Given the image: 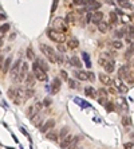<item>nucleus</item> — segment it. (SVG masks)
Instances as JSON below:
<instances>
[{
    "instance_id": "53",
    "label": "nucleus",
    "mask_w": 134,
    "mask_h": 149,
    "mask_svg": "<svg viewBox=\"0 0 134 149\" xmlns=\"http://www.w3.org/2000/svg\"><path fill=\"white\" fill-rule=\"evenodd\" d=\"M109 91H110V93H117V90H115V89H113V87H110Z\"/></svg>"
},
{
    "instance_id": "56",
    "label": "nucleus",
    "mask_w": 134,
    "mask_h": 149,
    "mask_svg": "<svg viewBox=\"0 0 134 149\" xmlns=\"http://www.w3.org/2000/svg\"><path fill=\"white\" fill-rule=\"evenodd\" d=\"M122 2H129V0H122Z\"/></svg>"
},
{
    "instance_id": "3",
    "label": "nucleus",
    "mask_w": 134,
    "mask_h": 149,
    "mask_svg": "<svg viewBox=\"0 0 134 149\" xmlns=\"http://www.w3.org/2000/svg\"><path fill=\"white\" fill-rule=\"evenodd\" d=\"M32 71H34L35 78H36L38 81H40V82L47 81V75H46V71L38 64L36 59H35V62H34V64H32Z\"/></svg>"
},
{
    "instance_id": "57",
    "label": "nucleus",
    "mask_w": 134,
    "mask_h": 149,
    "mask_svg": "<svg viewBox=\"0 0 134 149\" xmlns=\"http://www.w3.org/2000/svg\"><path fill=\"white\" fill-rule=\"evenodd\" d=\"M133 149H134V148H133Z\"/></svg>"
},
{
    "instance_id": "17",
    "label": "nucleus",
    "mask_w": 134,
    "mask_h": 149,
    "mask_svg": "<svg viewBox=\"0 0 134 149\" xmlns=\"http://www.w3.org/2000/svg\"><path fill=\"white\" fill-rule=\"evenodd\" d=\"M105 71H106L107 74H110V73H113L114 71V69H115V66H114V61H109L106 64H105Z\"/></svg>"
},
{
    "instance_id": "5",
    "label": "nucleus",
    "mask_w": 134,
    "mask_h": 149,
    "mask_svg": "<svg viewBox=\"0 0 134 149\" xmlns=\"http://www.w3.org/2000/svg\"><path fill=\"white\" fill-rule=\"evenodd\" d=\"M28 74V64L27 62H22V66H20V71H19V75H17V81H24L26 77Z\"/></svg>"
},
{
    "instance_id": "26",
    "label": "nucleus",
    "mask_w": 134,
    "mask_h": 149,
    "mask_svg": "<svg viewBox=\"0 0 134 149\" xmlns=\"http://www.w3.org/2000/svg\"><path fill=\"white\" fill-rule=\"evenodd\" d=\"M36 113H38V110L35 109V105H32V106H30V108H28L27 114H28V117H30V118H32L35 114H36Z\"/></svg>"
},
{
    "instance_id": "33",
    "label": "nucleus",
    "mask_w": 134,
    "mask_h": 149,
    "mask_svg": "<svg viewBox=\"0 0 134 149\" xmlns=\"http://www.w3.org/2000/svg\"><path fill=\"white\" fill-rule=\"evenodd\" d=\"M115 35H117L118 38H123L126 35V28H122V30H118L117 32H115Z\"/></svg>"
},
{
    "instance_id": "47",
    "label": "nucleus",
    "mask_w": 134,
    "mask_h": 149,
    "mask_svg": "<svg viewBox=\"0 0 134 149\" xmlns=\"http://www.w3.org/2000/svg\"><path fill=\"white\" fill-rule=\"evenodd\" d=\"M123 148L125 149H133L134 148V144H133V142H127V144L123 145Z\"/></svg>"
},
{
    "instance_id": "40",
    "label": "nucleus",
    "mask_w": 134,
    "mask_h": 149,
    "mask_svg": "<svg viewBox=\"0 0 134 149\" xmlns=\"http://www.w3.org/2000/svg\"><path fill=\"white\" fill-rule=\"evenodd\" d=\"M58 2H59V0H54V2H52V7H51V14H54L55 11H56V8H58Z\"/></svg>"
},
{
    "instance_id": "36",
    "label": "nucleus",
    "mask_w": 134,
    "mask_h": 149,
    "mask_svg": "<svg viewBox=\"0 0 134 149\" xmlns=\"http://www.w3.org/2000/svg\"><path fill=\"white\" fill-rule=\"evenodd\" d=\"M68 134V128H63L62 130H60V134H59V138L62 140L63 138V137H66Z\"/></svg>"
},
{
    "instance_id": "37",
    "label": "nucleus",
    "mask_w": 134,
    "mask_h": 149,
    "mask_svg": "<svg viewBox=\"0 0 134 149\" xmlns=\"http://www.w3.org/2000/svg\"><path fill=\"white\" fill-rule=\"evenodd\" d=\"M8 30H9V24H8V23H5V24H3L2 27H0V32H2V34H5V32L8 31Z\"/></svg>"
},
{
    "instance_id": "32",
    "label": "nucleus",
    "mask_w": 134,
    "mask_h": 149,
    "mask_svg": "<svg viewBox=\"0 0 134 149\" xmlns=\"http://www.w3.org/2000/svg\"><path fill=\"white\" fill-rule=\"evenodd\" d=\"M40 118H42V117H40V116H34L32 117V122H34V125H35V126H38V125H40Z\"/></svg>"
},
{
    "instance_id": "14",
    "label": "nucleus",
    "mask_w": 134,
    "mask_h": 149,
    "mask_svg": "<svg viewBox=\"0 0 134 149\" xmlns=\"http://www.w3.org/2000/svg\"><path fill=\"white\" fill-rule=\"evenodd\" d=\"M74 75H75V78L77 79H80V81H86V79H89V75H87V73H85V71L82 70H77V71H74Z\"/></svg>"
},
{
    "instance_id": "39",
    "label": "nucleus",
    "mask_w": 134,
    "mask_h": 149,
    "mask_svg": "<svg viewBox=\"0 0 134 149\" xmlns=\"http://www.w3.org/2000/svg\"><path fill=\"white\" fill-rule=\"evenodd\" d=\"M105 106H106V110L110 113V111H114V105L111 102H106L105 104Z\"/></svg>"
},
{
    "instance_id": "22",
    "label": "nucleus",
    "mask_w": 134,
    "mask_h": 149,
    "mask_svg": "<svg viewBox=\"0 0 134 149\" xmlns=\"http://www.w3.org/2000/svg\"><path fill=\"white\" fill-rule=\"evenodd\" d=\"M16 95H17V98H23V99H26V90L23 87H17L16 89Z\"/></svg>"
},
{
    "instance_id": "23",
    "label": "nucleus",
    "mask_w": 134,
    "mask_h": 149,
    "mask_svg": "<svg viewBox=\"0 0 134 149\" xmlns=\"http://www.w3.org/2000/svg\"><path fill=\"white\" fill-rule=\"evenodd\" d=\"M101 8V3L99 2H92V3H89V10L90 11H95V10H99Z\"/></svg>"
},
{
    "instance_id": "4",
    "label": "nucleus",
    "mask_w": 134,
    "mask_h": 149,
    "mask_svg": "<svg viewBox=\"0 0 134 149\" xmlns=\"http://www.w3.org/2000/svg\"><path fill=\"white\" fill-rule=\"evenodd\" d=\"M20 66H22V61L20 59H17V61L12 64V67H11L9 73H11V78L14 81L16 79L17 81V75H19V71H20Z\"/></svg>"
},
{
    "instance_id": "18",
    "label": "nucleus",
    "mask_w": 134,
    "mask_h": 149,
    "mask_svg": "<svg viewBox=\"0 0 134 149\" xmlns=\"http://www.w3.org/2000/svg\"><path fill=\"white\" fill-rule=\"evenodd\" d=\"M97 26H98V30H99L102 34H106L109 31V24H107L106 22H103V20L99 23V24H97Z\"/></svg>"
},
{
    "instance_id": "1",
    "label": "nucleus",
    "mask_w": 134,
    "mask_h": 149,
    "mask_svg": "<svg viewBox=\"0 0 134 149\" xmlns=\"http://www.w3.org/2000/svg\"><path fill=\"white\" fill-rule=\"evenodd\" d=\"M40 50H42L43 54L50 59L51 63H56V62H58V54L55 52V50L52 49V47H50V46H47V44L42 43V44H40Z\"/></svg>"
},
{
    "instance_id": "29",
    "label": "nucleus",
    "mask_w": 134,
    "mask_h": 149,
    "mask_svg": "<svg viewBox=\"0 0 134 149\" xmlns=\"http://www.w3.org/2000/svg\"><path fill=\"white\" fill-rule=\"evenodd\" d=\"M27 58L31 59V61H35V55H34V51H32L31 47H28V49H27Z\"/></svg>"
},
{
    "instance_id": "50",
    "label": "nucleus",
    "mask_w": 134,
    "mask_h": 149,
    "mask_svg": "<svg viewBox=\"0 0 134 149\" xmlns=\"http://www.w3.org/2000/svg\"><path fill=\"white\" fill-rule=\"evenodd\" d=\"M131 52H134V43H130V49H129V51H127V57H129Z\"/></svg>"
},
{
    "instance_id": "44",
    "label": "nucleus",
    "mask_w": 134,
    "mask_h": 149,
    "mask_svg": "<svg viewBox=\"0 0 134 149\" xmlns=\"http://www.w3.org/2000/svg\"><path fill=\"white\" fill-rule=\"evenodd\" d=\"M126 79L129 81L130 83H133V82H134V73H129V75L126 77Z\"/></svg>"
},
{
    "instance_id": "34",
    "label": "nucleus",
    "mask_w": 134,
    "mask_h": 149,
    "mask_svg": "<svg viewBox=\"0 0 134 149\" xmlns=\"http://www.w3.org/2000/svg\"><path fill=\"white\" fill-rule=\"evenodd\" d=\"M118 3L121 7H123V8H131V4L129 2H122V0H118Z\"/></svg>"
},
{
    "instance_id": "2",
    "label": "nucleus",
    "mask_w": 134,
    "mask_h": 149,
    "mask_svg": "<svg viewBox=\"0 0 134 149\" xmlns=\"http://www.w3.org/2000/svg\"><path fill=\"white\" fill-rule=\"evenodd\" d=\"M47 36H48L51 40L56 42V43H63V42L66 40V35H65V32L58 31V30H55V28L48 30V31H47Z\"/></svg>"
},
{
    "instance_id": "6",
    "label": "nucleus",
    "mask_w": 134,
    "mask_h": 149,
    "mask_svg": "<svg viewBox=\"0 0 134 149\" xmlns=\"http://www.w3.org/2000/svg\"><path fill=\"white\" fill-rule=\"evenodd\" d=\"M54 28L58 30V31H66V27H65V22H63V19H60V17H56L55 22H54Z\"/></svg>"
},
{
    "instance_id": "52",
    "label": "nucleus",
    "mask_w": 134,
    "mask_h": 149,
    "mask_svg": "<svg viewBox=\"0 0 134 149\" xmlns=\"http://www.w3.org/2000/svg\"><path fill=\"white\" fill-rule=\"evenodd\" d=\"M3 62H4V58H3L2 55H0V67L3 66Z\"/></svg>"
},
{
    "instance_id": "12",
    "label": "nucleus",
    "mask_w": 134,
    "mask_h": 149,
    "mask_svg": "<svg viewBox=\"0 0 134 149\" xmlns=\"http://www.w3.org/2000/svg\"><path fill=\"white\" fill-rule=\"evenodd\" d=\"M54 126H55V120L50 118V120H48V121H47V122H46V124L43 125V126H42V129H40V130H42L43 133H46V132H48V129H52Z\"/></svg>"
},
{
    "instance_id": "13",
    "label": "nucleus",
    "mask_w": 134,
    "mask_h": 149,
    "mask_svg": "<svg viewBox=\"0 0 134 149\" xmlns=\"http://www.w3.org/2000/svg\"><path fill=\"white\" fill-rule=\"evenodd\" d=\"M129 73H130V71H129V67H127V66H122V67L118 70V78H119V79H123V78H126V77L129 75Z\"/></svg>"
},
{
    "instance_id": "38",
    "label": "nucleus",
    "mask_w": 134,
    "mask_h": 149,
    "mask_svg": "<svg viewBox=\"0 0 134 149\" xmlns=\"http://www.w3.org/2000/svg\"><path fill=\"white\" fill-rule=\"evenodd\" d=\"M68 87H71V89H78V83L75 82L74 79H68Z\"/></svg>"
},
{
    "instance_id": "28",
    "label": "nucleus",
    "mask_w": 134,
    "mask_h": 149,
    "mask_svg": "<svg viewBox=\"0 0 134 149\" xmlns=\"http://www.w3.org/2000/svg\"><path fill=\"white\" fill-rule=\"evenodd\" d=\"M34 94H35L34 89H26V99L32 98V97H34Z\"/></svg>"
},
{
    "instance_id": "11",
    "label": "nucleus",
    "mask_w": 134,
    "mask_h": 149,
    "mask_svg": "<svg viewBox=\"0 0 134 149\" xmlns=\"http://www.w3.org/2000/svg\"><path fill=\"white\" fill-rule=\"evenodd\" d=\"M103 19V12L102 11H97V12L92 14V23L94 24H99Z\"/></svg>"
},
{
    "instance_id": "45",
    "label": "nucleus",
    "mask_w": 134,
    "mask_h": 149,
    "mask_svg": "<svg viewBox=\"0 0 134 149\" xmlns=\"http://www.w3.org/2000/svg\"><path fill=\"white\" fill-rule=\"evenodd\" d=\"M60 77H62V79H66V81H68V77H67V73L65 70H62L60 71Z\"/></svg>"
},
{
    "instance_id": "24",
    "label": "nucleus",
    "mask_w": 134,
    "mask_h": 149,
    "mask_svg": "<svg viewBox=\"0 0 134 149\" xmlns=\"http://www.w3.org/2000/svg\"><path fill=\"white\" fill-rule=\"evenodd\" d=\"M110 57V54H109V52H106V54H105V55H102V57H99V64H101V66H105V64H106L109 61H107V58Z\"/></svg>"
},
{
    "instance_id": "42",
    "label": "nucleus",
    "mask_w": 134,
    "mask_h": 149,
    "mask_svg": "<svg viewBox=\"0 0 134 149\" xmlns=\"http://www.w3.org/2000/svg\"><path fill=\"white\" fill-rule=\"evenodd\" d=\"M126 32L129 34V36H134V27H133V26L127 27V28H126Z\"/></svg>"
},
{
    "instance_id": "9",
    "label": "nucleus",
    "mask_w": 134,
    "mask_h": 149,
    "mask_svg": "<svg viewBox=\"0 0 134 149\" xmlns=\"http://www.w3.org/2000/svg\"><path fill=\"white\" fill-rule=\"evenodd\" d=\"M99 81L103 83V85H106V86H109V85H111L113 83V79L110 78V75H107V73H101L99 74Z\"/></svg>"
},
{
    "instance_id": "19",
    "label": "nucleus",
    "mask_w": 134,
    "mask_h": 149,
    "mask_svg": "<svg viewBox=\"0 0 134 149\" xmlns=\"http://www.w3.org/2000/svg\"><path fill=\"white\" fill-rule=\"evenodd\" d=\"M85 93H86L87 97H91V98H95V97H97V91H95L91 86H87V87L85 89Z\"/></svg>"
},
{
    "instance_id": "16",
    "label": "nucleus",
    "mask_w": 134,
    "mask_h": 149,
    "mask_svg": "<svg viewBox=\"0 0 134 149\" xmlns=\"http://www.w3.org/2000/svg\"><path fill=\"white\" fill-rule=\"evenodd\" d=\"M78 46H79V40L77 38H71L67 42V47H68V49H71V50L73 49H77Z\"/></svg>"
},
{
    "instance_id": "31",
    "label": "nucleus",
    "mask_w": 134,
    "mask_h": 149,
    "mask_svg": "<svg viewBox=\"0 0 134 149\" xmlns=\"http://www.w3.org/2000/svg\"><path fill=\"white\" fill-rule=\"evenodd\" d=\"M82 58H83V61L86 62V66H87V67H91V62H90L89 55H87L86 52H83V54H82Z\"/></svg>"
},
{
    "instance_id": "54",
    "label": "nucleus",
    "mask_w": 134,
    "mask_h": 149,
    "mask_svg": "<svg viewBox=\"0 0 134 149\" xmlns=\"http://www.w3.org/2000/svg\"><path fill=\"white\" fill-rule=\"evenodd\" d=\"M5 19V15H3V14H0V20H4Z\"/></svg>"
},
{
    "instance_id": "25",
    "label": "nucleus",
    "mask_w": 134,
    "mask_h": 149,
    "mask_svg": "<svg viewBox=\"0 0 134 149\" xmlns=\"http://www.w3.org/2000/svg\"><path fill=\"white\" fill-rule=\"evenodd\" d=\"M36 62H38V64H39V66L42 67V69H43V70L46 71V73H47V70H48V64L46 63V62L43 61V59H39V58L36 59Z\"/></svg>"
},
{
    "instance_id": "48",
    "label": "nucleus",
    "mask_w": 134,
    "mask_h": 149,
    "mask_svg": "<svg viewBox=\"0 0 134 149\" xmlns=\"http://www.w3.org/2000/svg\"><path fill=\"white\" fill-rule=\"evenodd\" d=\"M42 108H43V105L40 104V102H36V104H35V109H36L38 111H40V110H42Z\"/></svg>"
},
{
    "instance_id": "27",
    "label": "nucleus",
    "mask_w": 134,
    "mask_h": 149,
    "mask_svg": "<svg viewBox=\"0 0 134 149\" xmlns=\"http://www.w3.org/2000/svg\"><path fill=\"white\" fill-rule=\"evenodd\" d=\"M111 46L114 47V49H117V50H119V49H122L123 47V43H122L121 40H114L113 43H111Z\"/></svg>"
},
{
    "instance_id": "41",
    "label": "nucleus",
    "mask_w": 134,
    "mask_h": 149,
    "mask_svg": "<svg viewBox=\"0 0 134 149\" xmlns=\"http://www.w3.org/2000/svg\"><path fill=\"white\" fill-rule=\"evenodd\" d=\"M118 90L122 91V93H126L127 91V87L123 85V83H118Z\"/></svg>"
},
{
    "instance_id": "7",
    "label": "nucleus",
    "mask_w": 134,
    "mask_h": 149,
    "mask_svg": "<svg viewBox=\"0 0 134 149\" xmlns=\"http://www.w3.org/2000/svg\"><path fill=\"white\" fill-rule=\"evenodd\" d=\"M35 75H34V73L32 74H27V77H26V79H24V82H26V86H27V89H32L34 87V85H35Z\"/></svg>"
},
{
    "instance_id": "43",
    "label": "nucleus",
    "mask_w": 134,
    "mask_h": 149,
    "mask_svg": "<svg viewBox=\"0 0 134 149\" xmlns=\"http://www.w3.org/2000/svg\"><path fill=\"white\" fill-rule=\"evenodd\" d=\"M91 20H92V14H91V11H89L86 14V23H90Z\"/></svg>"
},
{
    "instance_id": "8",
    "label": "nucleus",
    "mask_w": 134,
    "mask_h": 149,
    "mask_svg": "<svg viewBox=\"0 0 134 149\" xmlns=\"http://www.w3.org/2000/svg\"><path fill=\"white\" fill-rule=\"evenodd\" d=\"M11 63H12V57H7V58H5V61L3 62V66H2L3 74H5V73H8V71H9Z\"/></svg>"
},
{
    "instance_id": "51",
    "label": "nucleus",
    "mask_w": 134,
    "mask_h": 149,
    "mask_svg": "<svg viewBox=\"0 0 134 149\" xmlns=\"http://www.w3.org/2000/svg\"><path fill=\"white\" fill-rule=\"evenodd\" d=\"M50 104H51V99H50V98H46V99H44V106H48Z\"/></svg>"
},
{
    "instance_id": "30",
    "label": "nucleus",
    "mask_w": 134,
    "mask_h": 149,
    "mask_svg": "<svg viewBox=\"0 0 134 149\" xmlns=\"http://www.w3.org/2000/svg\"><path fill=\"white\" fill-rule=\"evenodd\" d=\"M122 125H123V126H129V125H131V118L130 117H123L122 118Z\"/></svg>"
},
{
    "instance_id": "20",
    "label": "nucleus",
    "mask_w": 134,
    "mask_h": 149,
    "mask_svg": "<svg viewBox=\"0 0 134 149\" xmlns=\"http://www.w3.org/2000/svg\"><path fill=\"white\" fill-rule=\"evenodd\" d=\"M47 138L48 140H51V141H58V138H59V137H58V133L55 132V130H50V132H47Z\"/></svg>"
},
{
    "instance_id": "15",
    "label": "nucleus",
    "mask_w": 134,
    "mask_h": 149,
    "mask_svg": "<svg viewBox=\"0 0 134 149\" xmlns=\"http://www.w3.org/2000/svg\"><path fill=\"white\" fill-rule=\"evenodd\" d=\"M71 141H73V137H71V134H67L66 137H63L62 138V148H67V146H70L71 145Z\"/></svg>"
},
{
    "instance_id": "55",
    "label": "nucleus",
    "mask_w": 134,
    "mask_h": 149,
    "mask_svg": "<svg viewBox=\"0 0 134 149\" xmlns=\"http://www.w3.org/2000/svg\"><path fill=\"white\" fill-rule=\"evenodd\" d=\"M3 44V40H2V38H0V46H2Z\"/></svg>"
},
{
    "instance_id": "21",
    "label": "nucleus",
    "mask_w": 134,
    "mask_h": 149,
    "mask_svg": "<svg viewBox=\"0 0 134 149\" xmlns=\"http://www.w3.org/2000/svg\"><path fill=\"white\" fill-rule=\"evenodd\" d=\"M70 62H71V64L73 66H75V67H80L82 66V62H80V59L78 58V57H71V59H70Z\"/></svg>"
},
{
    "instance_id": "46",
    "label": "nucleus",
    "mask_w": 134,
    "mask_h": 149,
    "mask_svg": "<svg viewBox=\"0 0 134 149\" xmlns=\"http://www.w3.org/2000/svg\"><path fill=\"white\" fill-rule=\"evenodd\" d=\"M58 50H59L60 52H65V51H66V47L63 46L62 43H58Z\"/></svg>"
},
{
    "instance_id": "10",
    "label": "nucleus",
    "mask_w": 134,
    "mask_h": 149,
    "mask_svg": "<svg viewBox=\"0 0 134 149\" xmlns=\"http://www.w3.org/2000/svg\"><path fill=\"white\" fill-rule=\"evenodd\" d=\"M60 85H62V83H60V79L59 78H55L54 81H52V87H51V93L52 94H56L58 91H59L60 90Z\"/></svg>"
},
{
    "instance_id": "49",
    "label": "nucleus",
    "mask_w": 134,
    "mask_h": 149,
    "mask_svg": "<svg viewBox=\"0 0 134 149\" xmlns=\"http://www.w3.org/2000/svg\"><path fill=\"white\" fill-rule=\"evenodd\" d=\"M87 75H89V81H91V82L95 81V77H94V74H92L91 71H90V73H87Z\"/></svg>"
},
{
    "instance_id": "35",
    "label": "nucleus",
    "mask_w": 134,
    "mask_h": 149,
    "mask_svg": "<svg viewBox=\"0 0 134 149\" xmlns=\"http://www.w3.org/2000/svg\"><path fill=\"white\" fill-rule=\"evenodd\" d=\"M117 14H114V12H110V22H111V24H115L117 23Z\"/></svg>"
}]
</instances>
